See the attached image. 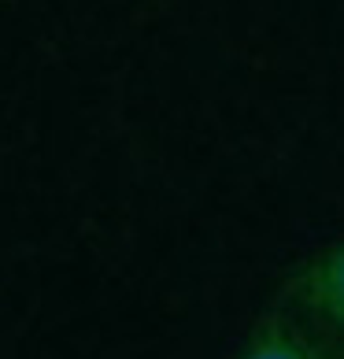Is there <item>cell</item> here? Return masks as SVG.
Returning <instances> with one entry per match:
<instances>
[{
    "label": "cell",
    "mask_w": 344,
    "mask_h": 359,
    "mask_svg": "<svg viewBox=\"0 0 344 359\" xmlns=\"http://www.w3.org/2000/svg\"><path fill=\"white\" fill-rule=\"evenodd\" d=\"M285 300L344 341V241L300 263L285 282Z\"/></svg>",
    "instance_id": "6da1fadb"
},
{
    "label": "cell",
    "mask_w": 344,
    "mask_h": 359,
    "mask_svg": "<svg viewBox=\"0 0 344 359\" xmlns=\"http://www.w3.org/2000/svg\"><path fill=\"white\" fill-rule=\"evenodd\" d=\"M237 359H329L326 348H319L300 326H293L282 315H267L252 326L245 337Z\"/></svg>",
    "instance_id": "7a4b0ae2"
},
{
    "label": "cell",
    "mask_w": 344,
    "mask_h": 359,
    "mask_svg": "<svg viewBox=\"0 0 344 359\" xmlns=\"http://www.w3.org/2000/svg\"><path fill=\"white\" fill-rule=\"evenodd\" d=\"M329 359H344V348H337V352H329Z\"/></svg>",
    "instance_id": "3957f363"
}]
</instances>
